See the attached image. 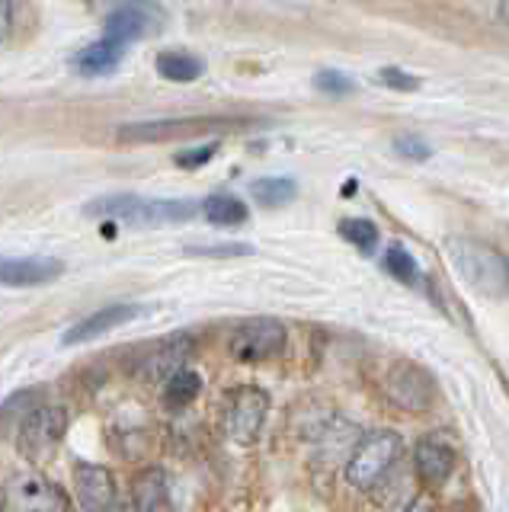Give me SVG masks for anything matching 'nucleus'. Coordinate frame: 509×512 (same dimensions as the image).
<instances>
[{
	"label": "nucleus",
	"instance_id": "obj_1",
	"mask_svg": "<svg viewBox=\"0 0 509 512\" xmlns=\"http://www.w3.org/2000/svg\"><path fill=\"white\" fill-rule=\"evenodd\" d=\"M445 256L452 269L465 279L474 292L500 298L509 292V260L477 237H449L445 240Z\"/></svg>",
	"mask_w": 509,
	"mask_h": 512
},
{
	"label": "nucleus",
	"instance_id": "obj_2",
	"mask_svg": "<svg viewBox=\"0 0 509 512\" xmlns=\"http://www.w3.org/2000/svg\"><path fill=\"white\" fill-rule=\"evenodd\" d=\"M199 212L193 199H145L132 192H116L84 205V215L90 218H119L125 224H141V228H157V224H177L189 221Z\"/></svg>",
	"mask_w": 509,
	"mask_h": 512
},
{
	"label": "nucleus",
	"instance_id": "obj_3",
	"mask_svg": "<svg viewBox=\"0 0 509 512\" xmlns=\"http://www.w3.org/2000/svg\"><path fill=\"white\" fill-rule=\"evenodd\" d=\"M404 439L394 429H375L353 448L346 461V480L356 490H375L381 480L391 474V468L401 461Z\"/></svg>",
	"mask_w": 509,
	"mask_h": 512
},
{
	"label": "nucleus",
	"instance_id": "obj_4",
	"mask_svg": "<svg viewBox=\"0 0 509 512\" xmlns=\"http://www.w3.org/2000/svg\"><path fill=\"white\" fill-rule=\"evenodd\" d=\"M250 119L234 116H186V119H151V122H129L116 128V138L125 144H154V141H173V138H193L209 132H237L247 128Z\"/></svg>",
	"mask_w": 509,
	"mask_h": 512
},
{
	"label": "nucleus",
	"instance_id": "obj_5",
	"mask_svg": "<svg viewBox=\"0 0 509 512\" xmlns=\"http://www.w3.org/2000/svg\"><path fill=\"white\" fill-rule=\"evenodd\" d=\"M68 432V410L61 404H39L29 410L17 429V448L26 461L42 464L55 455Z\"/></svg>",
	"mask_w": 509,
	"mask_h": 512
},
{
	"label": "nucleus",
	"instance_id": "obj_6",
	"mask_svg": "<svg viewBox=\"0 0 509 512\" xmlns=\"http://www.w3.org/2000/svg\"><path fill=\"white\" fill-rule=\"evenodd\" d=\"M269 416V394L257 384H244V388H234L225 397V407H221V429L225 436L237 445H253L260 439V432L266 426Z\"/></svg>",
	"mask_w": 509,
	"mask_h": 512
},
{
	"label": "nucleus",
	"instance_id": "obj_7",
	"mask_svg": "<svg viewBox=\"0 0 509 512\" xmlns=\"http://www.w3.org/2000/svg\"><path fill=\"white\" fill-rule=\"evenodd\" d=\"M193 352H196L193 333H170L161 343H154L145 356H138L132 362V375L145 384H157V381L167 384L173 375L183 372Z\"/></svg>",
	"mask_w": 509,
	"mask_h": 512
},
{
	"label": "nucleus",
	"instance_id": "obj_8",
	"mask_svg": "<svg viewBox=\"0 0 509 512\" xmlns=\"http://www.w3.org/2000/svg\"><path fill=\"white\" fill-rule=\"evenodd\" d=\"M228 349H231V356L241 362L273 359L285 349V324L276 317H250L244 324L234 327Z\"/></svg>",
	"mask_w": 509,
	"mask_h": 512
},
{
	"label": "nucleus",
	"instance_id": "obj_9",
	"mask_svg": "<svg viewBox=\"0 0 509 512\" xmlns=\"http://www.w3.org/2000/svg\"><path fill=\"white\" fill-rule=\"evenodd\" d=\"M388 400L401 410H429V404L436 400V384L420 365L413 362H397L388 378H385Z\"/></svg>",
	"mask_w": 509,
	"mask_h": 512
},
{
	"label": "nucleus",
	"instance_id": "obj_10",
	"mask_svg": "<svg viewBox=\"0 0 509 512\" xmlns=\"http://www.w3.org/2000/svg\"><path fill=\"white\" fill-rule=\"evenodd\" d=\"M74 493L84 512H109L116 506V477L103 464L74 461Z\"/></svg>",
	"mask_w": 509,
	"mask_h": 512
},
{
	"label": "nucleus",
	"instance_id": "obj_11",
	"mask_svg": "<svg viewBox=\"0 0 509 512\" xmlns=\"http://www.w3.org/2000/svg\"><path fill=\"white\" fill-rule=\"evenodd\" d=\"M141 314H145V308L141 304H125V301H116V304H103L100 311H93L87 317H81L77 324L61 336V343L65 346H81V343H90L97 340V336L116 330L122 324H132V320H138Z\"/></svg>",
	"mask_w": 509,
	"mask_h": 512
},
{
	"label": "nucleus",
	"instance_id": "obj_12",
	"mask_svg": "<svg viewBox=\"0 0 509 512\" xmlns=\"http://www.w3.org/2000/svg\"><path fill=\"white\" fill-rule=\"evenodd\" d=\"M65 263L55 256H0V285L7 288H36L55 282Z\"/></svg>",
	"mask_w": 509,
	"mask_h": 512
},
{
	"label": "nucleus",
	"instance_id": "obj_13",
	"mask_svg": "<svg viewBox=\"0 0 509 512\" xmlns=\"http://www.w3.org/2000/svg\"><path fill=\"white\" fill-rule=\"evenodd\" d=\"M161 20V7H151V4H119L106 13V26H103V36L129 45L141 36L154 32Z\"/></svg>",
	"mask_w": 509,
	"mask_h": 512
},
{
	"label": "nucleus",
	"instance_id": "obj_14",
	"mask_svg": "<svg viewBox=\"0 0 509 512\" xmlns=\"http://www.w3.org/2000/svg\"><path fill=\"white\" fill-rule=\"evenodd\" d=\"M413 468L426 490H439L455 471V448L439 436H423L413 448Z\"/></svg>",
	"mask_w": 509,
	"mask_h": 512
},
{
	"label": "nucleus",
	"instance_id": "obj_15",
	"mask_svg": "<svg viewBox=\"0 0 509 512\" xmlns=\"http://www.w3.org/2000/svg\"><path fill=\"white\" fill-rule=\"evenodd\" d=\"M13 493H17V500L26 512H71V500L65 496V490L55 487L45 477L13 480Z\"/></svg>",
	"mask_w": 509,
	"mask_h": 512
},
{
	"label": "nucleus",
	"instance_id": "obj_16",
	"mask_svg": "<svg viewBox=\"0 0 509 512\" xmlns=\"http://www.w3.org/2000/svg\"><path fill=\"white\" fill-rule=\"evenodd\" d=\"M132 503L138 512H173L170 477L164 468H145L132 480Z\"/></svg>",
	"mask_w": 509,
	"mask_h": 512
},
{
	"label": "nucleus",
	"instance_id": "obj_17",
	"mask_svg": "<svg viewBox=\"0 0 509 512\" xmlns=\"http://www.w3.org/2000/svg\"><path fill=\"white\" fill-rule=\"evenodd\" d=\"M122 58H125V45L103 36L100 42H90L87 48H81V52L71 58V68L81 71L84 77H100V74L116 71Z\"/></svg>",
	"mask_w": 509,
	"mask_h": 512
},
{
	"label": "nucleus",
	"instance_id": "obj_18",
	"mask_svg": "<svg viewBox=\"0 0 509 512\" xmlns=\"http://www.w3.org/2000/svg\"><path fill=\"white\" fill-rule=\"evenodd\" d=\"M154 68L164 80H170V84H193V80L202 77L205 64H202V58L189 55V52H161L154 61Z\"/></svg>",
	"mask_w": 509,
	"mask_h": 512
},
{
	"label": "nucleus",
	"instance_id": "obj_19",
	"mask_svg": "<svg viewBox=\"0 0 509 512\" xmlns=\"http://www.w3.org/2000/svg\"><path fill=\"white\" fill-rule=\"evenodd\" d=\"M202 215L209 218L218 228H234V224H244L250 218L247 202H241L237 196H228V192H218V196H209L202 202Z\"/></svg>",
	"mask_w": 509,
	"mask_h": 512
},
{
	"label": "nucleus",
	"instance_id": "obj_20",
	"mask_svg": "<svg viewBox=\"0 0 509 512\" xmlns=\"http://www.w3.org/2000/svg\"><path fill=\"white\" fill-rule=\"evenodd\" d=\"M253 199H260L269 208H279V205H289L298 196V183L292 176H263V180H253L250 183Z\"/></svg>",
	"mask_w": 509,
	"mask_h": 512
},
{
	"label": "nucleus",
	"instance_id": "obj_21",
	"mask_svg": "<svg viewBox=\"0 0 509 512\" xmlns=\"http://www.w3.org/2000/svg\"><path fill=\"white\" fill-rule=\"evenodd\" d=\"M199 391H202V378H199V372H193V368H183L180 375H173L167 384H164V404L170 407V410H183V407H189L193 400L199 397Z\"/></svg>",
	"mask_w": 509,
	"mask_h": 512
},
{
	"label": "nucleus",
	"instance_id": "obj_22",
	"mask_svg": "<svg viewBox=\"0 0 509 512\" xmlns=\"http://www.w3.org/2000/svg\"><path fill=\"white\" fill-rule=\"evenodd\" d=\"M381 266H385V272L391 279L404 282V285H417L420 282V266L417 260H413V253H407L401 244H394L385 250V256H381Z\"/></svg>",
	"mask_w": 509,
	"mask_h": 512
},
{
	"label": "nucleus",
	"instance_id": "obj_23",
	"mask_svg": "<svg viewBox=\"0 0 509 512\" xmlns=\"http://www.w3.org/2000/svg\"><path fill=\"white\" fill-rule=\"evenodd\" d=\"M340 234H343V240H349V244L365 256H372L378 250V228L365 218H343Z\"/></svg>",
	"mask_w": 509,
	"mask_h": 512
},
{
	"label": "nucleus",
	"instance_id": "obj_24",
	"mask_svg": "<svg viewBox=\"0 0 509 512\" xmlns=\"http://www.w3.org/2000/svg\"><path fill=\"white\" fill-rule=\"evenodd\" d=\"M394 151L401 154L404 160H429L433 157V148H429V141H423L420 135H394Z\"/></svg>",
	"mask_w": 509,
	"mask_h": 512
},
{
	"label": "nucleus",
	"instance_id": "obj_25",
	"mask_svg": "<svg viewBox=\"0 0 509 512\" xmlns=\"http://www.w3.org/2000/svg\"><path fill=\"white\" fill-rule=\"evenodd\" d=\"M218 154V141H209L202 144V148H189V151H180L177 157H173V164L183 167V170H196L202 164H209V160Z\"/></svg>",
	"mask_w": 509,
	"mask_h": 512
},
{
	"label": "nucleus",
	"instance_id": "obj_26",
	"mask_svg": "<svg viewBox=\"0 0 509 512\" xmlns=\"http://www.w3.org/2000/svg\"><path fill=\"white\" fill-rule=\"evenodd\" d=\"M317 90L327 93V96H349L356 90V84L340 71H321L317 74Z\"/></svg>",
	"mask_w": 509,
	"mask_h": 512
},
{
	"label": "nucleus",
	"instance_id": "obj_27",
	"mask_svg": "<svg viewBox=\"0 0 509 512\" xmlns=\"http://www.w3.org/2000/svg\"><path fill=\"white\" fill-rule=\"evenodd\" d=\"M375 80L381 87H391V90H417L420 87V80L407 71H401V68H381L375 74Z\"/></svg>",
	"mask_w": 509,
	"mask_h": 512
},
{
	"label": "nucleus",
	"instance_id": "obj_28",
	"mask_svg": "<svg viewBox=\"0 0 509 512\" xmlns=\"http://www.w3.org/2000/svg\"><path fill=\"white\" fill-rule=\"evenodd\" d=\"M193 253H205V256H247L253 253L250 244H221V247H193Z\"/></svg>",
	"mask_w": 509,
	"mask_h": 512
},
{
	"label": "nucleus",
	"instance_id": "obj_29",
	"mask_svg": "<svg viewBox=\"0 0 509 512\" xmlns=\"http://www.w3.org/2000/svg\"><path fill=\"white\" fill-rule=\"evenodd\" d=\"M10 29H13V4L0 0V42L10 36Z\"/></svg>",
	"mask_w": 509,
	"mask_h": 512
},
{
	"label": "nucleus",
	"instance_id": "obj_30",
	"mask_svg": "<svg viewBox=\"0 0 509 512\" xmlns=\"http://www.w3.org/2000/svg\"><path fill=\"white\" fill-rule=\"evenodd\" d=\"M404 512H436V506H433L429 496H417V500H413Z\"/></svg>",
	"mask_w": 509,
	"mask_h": 512
},
{
	"label": "nucleus",
	"instance_id": "obj_31",
	"mask_svg": "<svg viewBox=\"0 0 509 512\" xmlns=\"http://www.w3.org/2000/svg\"><path fill=\"white\" fill-rule=\"evenodd\" d=\"M497 13H500V20L509 26V4H500V7H497Z\"/></svg>",
	"mask_w": 509,
	"mask_h": 512
},
{
	"label": "nucleus",
	"instance_id": "obj_32",
	"mask_svg": "<svg viewBox=\"0 0 509 512\" xmlns=\"http://www.w3.org/2000/svg\"><path fill=\"white\" fill-rule=\"evenodd\" d=\"M449 512H474V509H468V506H455V509H449Z\"/></svg>",
	"mask_w": 509,
	"mask_h": 512
},
{
	"label": "nucleus",
	"instance_id": "obj_33",
	"mask_svg": "<svg viewBox=\"0 0 509 512\" xmlns=\"http://www.w3.org/2000/svg\"><path fill=\"white\" fill-rule=\"evenodd\" d=\"M109 512H129V509H125V506H119V503H116V506H113V509H109Z\"/></svg>",
	"mask_w": 509,
	"mask_h": 512
}]
</instances>
